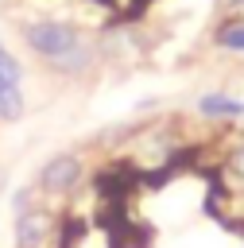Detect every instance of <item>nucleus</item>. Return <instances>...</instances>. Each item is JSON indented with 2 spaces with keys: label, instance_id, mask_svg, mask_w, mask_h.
Here are the masks:
<instances>
[{
  "label": "nucleus",
  "instance_id": "obj_9",
  "mask_svg": "<svg viewBox=\"0 0 244 248\" xmlns=\"http://www.w3.org/2000/svg\"><path fill=\"white\" fill-rule=\"evenodd\" d=\"M229 167H232V174L244 182V143H240V147H232V159H229Z\"/></svg>",
  "mask_w": 244,
  "mask_h": 248
},
{
  "label": "nucleus",
  "instance_id": "obj_7",
  "mask_svg": "<svg viewBox=\"0 0 244 248\" xmlns=\"http://www.w3.org/2000/svg\"><path fill=\"white\" fill-rule=\"evenodd\" d=\"M217 46L240 50V54H244V23H225V27L217 31Z\"/></svg>",
  "mask_w": 244,
  "mask_h": 248
},
{
  "label": "nucleus",
  "instance_id": "obj_6",
  "mask_svg": "<svg viewBox=\"0 0 244 248\" xmlns=\"http://www.w3.org/2000/svg\"><path fill=\"white\" fill-rule=\"evenodd\" d=\"M19 81H23V66H19V58H15L12 50H4V46H0V85L19 89Z\"/></svg>",
  "mask_w": 244,
  "mask_h": 248
},
{
  "label": "nucleus",
  "instance_id": "obj_1",
  "mask_svg": "<svg viewBox=\"0 0 244 248\" xmlns=\"http://www.w3.org/2000/svg\"><path fill=\"white\" fill-rule=\"evenodd\" d=\"M23 43L31 46V54H39L50 70L58 74H81L93 62V46L85 43V35L66 23V19H35L19 27Z\"/></svg>",
  "mask_w": 244,
  "mask_h": 248
},
{
  "label": "nucleus",
  "instance_id": "obj_8",
  "mask_svg": "<svg viewBox=\"0 0 244 248\" xmlns=\"http://www.w3.org/2000/svg\"><path fill=\"white\" fill-rule=\"evenodd\" d=\"M12 209H15V217L31 209V186H23V190H15V198H12Z\"/></svg>",
  "mask_w": 244,
  "mask_h": 248
},
{
  "label": "nucleus",
  "instance_id": "obj_5",
  "mask_svg": "<svg viewBox=\"0 0 244 248\" xmlns=\"http://www.w3.org/2000/svg\"><path fill=\"white\" fill-rule=\"evenodd\" d=\"M19 116H23V89L0 85V120L4 124H15Z\"/></svg>",
  "mask_w": 244,
  "mask_h": 248
},
{
  "label": "nucleus",
  "instance_id": "obj_3",
  "mask_svg": "<svg viewBox=\"0 0 244 248\" xmlns=\"http://www.w3.org/2000/svg\"><path fill=\"white\" fill-rule=\"evenodd\" d=\"M46 232H50V217L43 209L31 205L27 213L15 217V248H39L46 240Z\"/></svg>",
  "mask_w": 244,
  "mask_h": 248
},
{
  "label": "nucleus",
  "instance_id": "obj_10",
  "mask_svg": "<svg viewBox=\"0 0 244 248\" xmlns=\"http://www.w3.org/2000/svg\"><path fill=\"white\" fill-rule=\"evenodd\" d=\"M232 4H236V8H244V0H232Z\"/></svg>",
  "mask_w": 244,
  "mask_h": 248
},
{
  "label": "nucleus",
  "instance_id": "obj_2",
  "mask_svg": "<svg viewBox=\"0 0 244 248\" xmlns=\"http://www.w3.org/2000/svg\"><path fill=\"white\" fill-rule=\"evenodd\" d=\"M77 182H81V159H77L74 151L46 159V167L39 170V190H43V194H50V198L70 194Z\"/></svg>",
  "mask_w": 244,
  "mask_h": 248
},
{
  "label": "nucleus",
  "instance_id": "obj_4",
  "mask_svg": "<svg viewBox=\"0 0 244 248\" xmlns=\"http://www.w3.org/2000/svg\"><path fill=\"white\" fill-rule=\"evenodd\" d=\"M198 112L209 116V120H225V116H240V112H244V101H236V97H229V93H205V97L198 101Z\"/></svg>",
  "mask_w": 244,
  "mask_h": 248
}]
</instances>
